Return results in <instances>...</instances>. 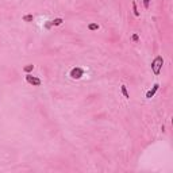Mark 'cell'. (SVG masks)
Listing matches in <instances>:
<instances>
[{
	"instance_id": "obj_11",
	"label": "cell",
	"mask_w": 173,
	"mask_h": 173,
	"mask_svg": "<svg viewBox=\"0 0 173 173\" xmlns=\"http://www.w3.org/2000/svg\"><path fill=\"white\" fill-rule=\"evenodd\" d=\"M149 4H150V0H143V6H145L146 8L149 7Z\"/></svg>"
},
{
	"instance_id": "obj_2",
	"label": "cell",
	"mask_w": 173,
	"mask_h": 173,
	"mask_svg": "<svg viewBox=\"0 0 173 173\" xmlns=\"http://www.w3.org/2000/svg\"><path fill=\"white\" fill-rule=\"evenodd\" d=\"M26 81H27L28 84L34 85V87H39V85L42 84V81H41L38 77H35V76H32V74H30V73L26 74Z\"/></svg>"
},
{
	"instance_id": "obj_5",
	"label": "cell",
	"mask_w": 173,
	"mask_h": 173,
	"mask_svg": "<svg viewBox=\"0 0 173 173\" xmlns=\"http://www.w3.org/2000/svg\"><path fill=\"white\" fill-rule=\"evenodd\" d=\"M62 23H64V19L57 18V19H54V20H52L50 23H47L45 27H46V28H50L52 26H60V25H62Z\"/></svg>"
},
{
	"instance_id": "obj_12",
	"label": "cell",
	"mask_w": 173,
	"mask_h": 173,
	"mask_svg": "<svg viewBox=\"0 0 173 173\" xmlns=\"http://www.w3.org/2000/svg\"><path fill=\"white\" fill-rule=\"evenodd\" d=\"M131 38H133V41H135V42H137L138 39H139V37H138L137 34H133V37H131Z\"/></svg>"
},
{
	"instance_id": "obj_9",
	"label": "cell",
	"mask_w": 173,
	"mask_h": 173,
	"mask_svg": "<svg viewBox=\"0 0 173 173\" xmlns=\"http://www.w3.org/2000/svg\"><path fill=\"white\" fill-rule=\"evenodd\" d=\"M88 28L91 30V31H93V30H97V28H99V25H96V23H89Z\"/></svg>"
},
{
	"instance_id": "obj_1",
	"label": "cell",
	"mask_w": 173,
	"mask_h": 173,
	"mask_svg": "<svg viewBox=\"0 0 173 173\" xmlns=\"http://www.w3.org/2000/svg\"><path fill=\"white\" fill-rule=\"evenodd\" d=\"M162 65H164V58L161 56H157L153 60L152 62V71L154 74H160V72H161V69H162Z\"/></svg>"
},
{
	"instance_id": "obj_4",
	"label": "cell",
	"mask_w": 173,
	"mask_h": 173,
	"mask_svg": "<svg viewBox=\"0 0 173 173\" xmlns=\"http://www.w3.org/2000/svg\"><path fill=\"white\" fill-rule=\"evenodd\" d=\"M158 88H160V85L158 84H154V85H153V88L148 91V93H146V97H148V99H152L153 96L155 95V92L158 91Z\"/></svg>"
},
{
	"instance_id": "obj_7",
	"label": "cell",
	"mask_w": 173,
	"mask_h": 173,
	"mask_svg": "<svg viewBox=\"0 0 173 173\" xmlns=\"http://www.w3.org/2000/svg\"><path fill=\"white\" fill-rule=\"evenodd\" d=\"M32 69H34V65H32V64H28V65H26V66L23 68V71H25L26 73H28V72H31Z\"/></svg>"
},
{
	"instance_id": "obj_10",
	"label": "cell",
	"mask_w": 173,
	"mask_h": 173,
	"mask_svg": "<svg viewBox=\"0 0 173 173\" xmlns=\"http://www.w3.org/2000/svg\"><path fill=\"white\" fill-rule=\"evenodd\" d=\"M133 11H134L135 16H139V12H138V10H137V3H135V1H133Z\"/></svg>"
},
{
	"instance_id": "obj_8",
	"label": "cell",
	"mask_w": 173,
	"mask_h": 173,
	"mask_svg": "<svg viewBox=\"0 0 173 173\" xmlns=\"http://www.w3.org/2000/svg\"><path fill=\"white\" fill-rule=\"evenodd\" d=\"M23 20L25 22H32L34 20V16H32V15H25V16H23Z\"/></svg>"
},
{
	"instance_id": "obj_3",
	"label": "cell",
	"mask_w": 173,
	"mask_h": 173,
	"mask_svg": "<svg viewBox=\"0 0 173 173\" xmlns=\"http://www.w3.org/2000/svg\"><path fill=\"white\" fill-rule=\"evenodd\" d=\"M84 76V71H83L81 68H73L71 71V77L73 80H78V78H81Z\"/></svg>"
},
{
	"instance_id": "obj_6",
	"label": "cell",
	"mask_w": 173,
	"mask_h": 173,
	"mask_svg": "<svg viewBox=\"0 0 173 173\" xmlns=\"http://www.w3.org/2000/svg\"><path fill=\"white\" fill-rule=\"evenodd\" d=\"M122 93H123V96L126 97V99H130V95H129V92H127V88H126V85H122Z\"/></svg>"
}]
</instances>
